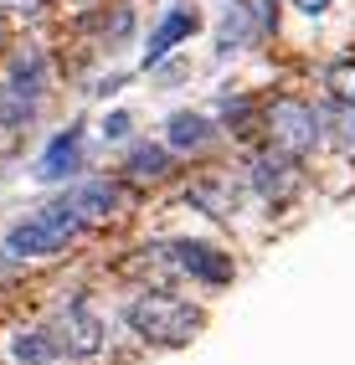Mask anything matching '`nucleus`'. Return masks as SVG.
Here are the masks:
<instances>
[{
	"label": "nucleus",
	"instance_id": "obj_14",
	"mask_svg": "<svg viewBox=\"0 0 355 365\" xmlns=\"http://www.w3.org/2000/svg\"><path fill=\"white\" fill-rule=\"evenodd\" d=\"M16 360H21V365H52V360H57L52 329H26V334H16Z\"/></svg>",
	"mask_w": 355,
	"mask_h": 365
},
{
	"label": "nucleus",
	"instance_id": "obj_11",
	"mask_svg": "<svg viewBox=\"0 0 355 365\" xmlns=\"http://www.w3.org/2000/svg\"><path fill=\"white\" fill-rule=\"evenodd\" d=\"M67 206L78 211V222H108L118 211V185L113 180H88V185H78L73 196H67Z\"/></svg>",
	"mask_w": 355,
	"mask_h": 365
},
{
	"label": "nucleus",
	"instance_id": "obj_24",
	"mask_svg": "<svg viewBox=\"0 0 355 365\" xmlns=\"http://www.w3.org/2000/svg\"><path fill=\"white\" fill-rule=\"evenodd\" d=\"M0 98H6V93H0Z\"/></svg>",
	"mask_w": 355,
	"mask_h": 365
},
{
	"label": "nucleus",
	"instance_id": "obj_1",
	"mask_svg": "<svg viewBox=\"0 0 355 365\" xmlns=\"http://www.w3.org/2000/svg\"><path fill=\"white\" fill-rule=\"evenodd\" d=\"M129 324L139 339L150 345H185L196 329H201V314L185 304V299H170V294H145L129 304Z\"/></svg>",
	"mask_w": 355,
	"mask_h": 365
},
{
	"label": "nucleus",
	"instance_id": "obj_16",
	"mask_svg": "<svg viewBox=\"0 0 355 365\" xmlns=\"http://www.w3.org/2000/svg\"><path fill=\"white\" fill-rule=\"evenodd\" d=\"M252 36H263V31L252 26V16H247L242 6H232L227 21H222V46H232V41H252Z\"/></svg>",
	"mask_w": 355,
	"mask_h": 365
},
{
	"label": "nucleus",
	"instance_id": "obj_22",
	"mask_svg": "<svg viewBox=\"0 0 355 365\" xmlns=\"http://www.w3.org/2000/svg\"><path fill=\"white\" fill-rule=\"evenodd\" d=\"M0 46H6V21H0Z\"/></svg>",
	"mask_w": 355,
	"mask_h": 365
},
{
	"label": "nucleus",
	"instance_id": "obj_6",
	"mask_svg": "<svg viewBox=\"0 0 355 365\" xmlns=\"http://www.w3.org/2000/svg\"><path fill=\"white\" fill-rule=\"evenodd\" d=\"M170 262L180 267V273H191V278H201V283H211V288H222V283H232V252H222V247H206V242H170Z\"/></svg>",
	"mask_w": 355,
	"mask_h": 365
},
{
	"label": "nucleus",
	"instance_id": "obj_21",
	"mask_svg": "<svg viewBox=\"0 0 355 365\" xmlns=\"http://www.w3.org/2000/svg\"><path fill=\"white\" fill-rule=\"evenodd\" d=\"M294 6H299L304 16H324V11H329V0H294Z\"/></svg>",
	"mask_w": 355,
	"mask_h": 365
},
{
	"label": "nucleus",
	"instance_id": "obj_7",
	"mask_svg": "<svg viewBox=\"0 0 355 365\" xmlns=\"http://www.w3.org/2000/svg\"><path fill=\"white\" fill-rule=\"evenodd\" d=\"M83 170V129H67L46 144V155L36 160V175L41 180H73Z\"/></svg>",
	"mask_w": 355,
	"mask_h": 365
},
{
	"label": "nucleus",
	"instance_id": "obj_4",
	"mask_svg": "<svg viewBox=\"0 0 355 365\" xmlns=\"http://www.w3.org/2000/svg\"><path fill=\"white\" fill-rule=\"evenodd\" d=\"M247 180H252V190H257V196H263L268 206H289L299 190H304V170H299V160H294V155H283V150H263V155L252 160Z\"/></svg>",
	"mask_w": 355,
	"mask_h": 365
},
{
	"label": "nucleus",
	"instance_id": "obj_10",
	"mask_svg": "<svg viewBox=\"0 0 355 365\" xmlns=\"http://www.w3.org/2000/svg\"><path fill=\"white\" fill-rule=\"evenodd\" d=\"M196 26H201V16H196L191 6H175V11H170V16H165L160 26L150 31V46H145V67H155V62H160L165 52H170L175 41H185V36L196 31Z\"/></svg>",
	"mask_w": 355,
	"mask_h": 365
},
{
	"label": "nucleus",
	"instance_id": "obj_3",
	"mask_svg": "<svg viewBox=\"0 0 355 365\" xmlns=\"http://www.w3.org/2000/svg\"><path fill=\"white\" fill-rule=\"evenodd\" d=\"M268 134H273V150L294 155V160L309 155L314 144H319V108L283 93V98L268 103Z\"/></svg>",
	"mask_w": 355,
	"mask_h": 365
},
{
	"label": "nucleus",
	"instance_id": "obj_8",
	"mask_svg": "<svg viewBox=\"0 0 355 365\" xmlns=\"http://www.w3.org/2000/svg\"><path fill=\"white\" fill-rule=\"evenodd\" d=\"M185 201L201 206V211H211V216H232L237 211V180L227 175V170H206V175L191 180Z\"/></svg>",
	"mask_w": 355,
	"mask_h": 365
},
{
	"label": "nucleus",
	"instance_id": "obj_2",
	"mask_svg": "<svg viewBox=\"0 0 355 365\" xmlns=\"http://www.w3.org/2000/svg\"><path fill=\"white\" fill-rule=\"evenodd\" d=\"M78 227H83L78 211L67 201H52V206H41L36 216H26L21 227H11V237H6L0 252H11V257H52V252L67 247V237H73Z\"/></svg>",
	"mask_w": 355,
	"mask_h": 365
},
{
	"label": "nucleus",
	"instance_id": "obj_5",
	"mask_svg": "<svg viewBox=\"0 0 355 365\" xmlns=\"http://www.w3.org/2000/svg\"><path fill=\"white\" fill-rule=\"evenodd\" d=\"M52 339H57V350H67V355H98V345H103V324L93 319V309H88L83 299H73V304L57 314Z\"/></svg>",
	"mask_w": 355,
	"mask_h": 365
},
{
	"label": "nucleus",
	"instance_id": "obj_15",
	"mask_svg": "<svg viewBox=\"0 0 355 365\" xmlns=\"http://www.w3.org/2000/svg\"><path fill=\"white\" fill-rule=\"evenodd\" d=\"M41 83H46V62H41V52H26V57L16 62L11 93H21L26 103H36V98H41Z\"/></svg>",
	"mask_w": 355,
	"mask_h": 365
},
{
	"label": "nucleus",
	"instance_id": "obj_13",
	"mask_svg": "<svg viewBox=\"0 0 355 365\" xmlns=\"http://www.w3.org/2000/svg\"><path fill=\"white\" fill-rule=\"evenodd\" d=\"M124 170H129L134 180H160L165 170H170V150H165V144H134L129 160H124Z\"/></svg>",
	"mask_w": 355,
	"mask_h": 365
},
{
	"label": "nucleus",
	"instance_id": "obj_19",
	"mask_svg": "<svg viewBox=\"0 0 355 365\" xmlns=\"http://www.w3.org/2000/svg\"><path fill=\"white\" fill-rule=\"evenodd\" d=\"M129 134V113H108L103 118V139H124Z\"/></svg>",
	"mask_w": 355,
	"mask_h": 365
},
{
	"label": "nucleus",
	"instance_id": "obj_17",
	"mask_svg": "<svg viewBox=\"0 0 355 365\" xmlns=\"http://www.w3.org/2000/svg\"><path fill=\"white\" fill-rule=\"evenodd\" d=\"M247 16H252V26L257 31H268V26H278V0H237Z\"/></svg>",
	"mask_w": 355,
	"mask_h": 365
},
{
	"label": "nucleus",
	"instance_id": "obj_9",
	"mask_svg": "<svg viewBox=\"0 0 355 365\" xmlns=\"http://www.w3.org/2000/svg\"><path fill=\"white\" fill-rule=\"evenodd\" d=\"M211 139H217V124H211L206 113H191V108L170 113V124H165V144H170V150H180V155L206 150Z\"/></svg>",
	"mask_w": 355,
	"mask_h": 365
},
{
	"label": "nucleus",
	"instance_id": "obj_18",
	"mask_svg": "<svg viewBox=\"0 0 355 365\" xmlns=\"http://www.w3.org/2000/svg\"><path fill=\"white\" fill-rule=\"evenodd\" d=\"M329 88H335V98H340V103H355V62L329 67Z\"/></svg>",
	"mask_w": 355,
	"mask_h": 365
},
{
	"label": "nucleus",
	"instance_id": "obj_23",
	"mask_svg": "<svg viewBox=\"0 0 355 365\" xmlns=\"http://www.w3.org/2000/svg\"><path fill=\"white\" fill-rule=\"evenodd\" d=\"M0 262H6V252H0Z\"/></svg>",
	"mask_w": 355,
	"mask_h": 365
},
{
	"label": "nucleus",
	"instance_id": "obj_12",
	"mask_svg": "<svg viewBox=\"0 0 355 365\" xmlns=\"http://www.w3.org/2000/svg\"><path fill=\"white\" fill-rule=\"evenodd\" d=\"M329 134V144H340V150H355V103H329L319 113V139Z\"/></svg>",
	"mask_w": 355,
	"mask_h": 365
},
{
	"label": "nucleus",
	"instance_id": "obj_20",
	"mask_svg": "<svg viewBox=\"0 0 355 365\" xmlns=\"http://www.w3.org/2000/svg\"><path fill=\"white\" fill-rule=\"evenodd\" d=\"M46 6V0H0V11H11V16H36Z\"/></svg>",
	"mask_w": 355,
	"mask_h": 365
}]
</instances>
